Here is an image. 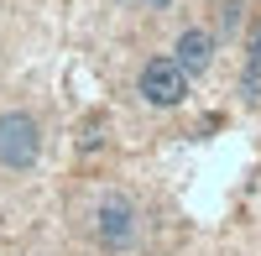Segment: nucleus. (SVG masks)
<instances>
[{"mask_svg":"<svg viewBox=\"0 0 261 256\" xmlns=\"http://www.w3.org/2000/svg\"><path fill=\"white\" fill-rule=\"evenodd\" d=\"M246 68H256V73H261V21L251 27V37H246Z\"/></svg>","mask_w":261,"mask_h":256,"instance_id":"6","label":"nucleus"},{"mask_svg":"<svg viewBox=\"0 0 261 256\" xmlns=\"http://www.w3.org/2000/svg\"><path fill=\"white\" fill-rule=\"evenodd\" d=\"M167 58L178 63L183 79L193 84V79H204V73L214 68V58H220V37H214V27H183L178 37H172Z\"/></svg>","mask_w":261,"mask_h":256,"instance_id":"4","label":"nucleus"},{"mask_svg":"<svg viewBox=\"0 0 261 256\" xmlns=\"http://www.w3.org/2000/svg\"><path fill=\"white\" fill-rule=\"evenodd\" d=\"M188 89H193V84L183 79V68H178L167 53L146 58V63H141V73H136V94L151 105V110H178V105L188 99Z\"/></svg>","mask_w":261,"mask_h":256,"instance_id":"3","label":"nucleus"},{"mask_svg":"<svg viewBox=\"0 0 261 256\" xmlns=\"http://www.w3.org/2000/svg\"><path fill=\"white\" fill-rule=\"evenodd\" d=\"M94 146H105V125H99V120H89V125L79 131V152H94Z\"/></svg>","mask_w":261,"mask_h":256,"instance_id":"5","label":"nucleus"},{"mask_svg":"<svg viewBox=\"0 0 261 256\" xmlns=\"http://www.w3.org/2000/svg\"><path fill=\"white\" fill-rule=\"evenodd\" d=\"M178 0H136V11H146V16H162V11H172Z\"/></svg>","mask_w":261,"mask_h":256,"instance_id":"8","label":"nucleus"},{"mask_svg":"<svg viewBox=\"0 0 261 256\" xmlns=\"http://www.w3.org/2000/svg\"><path fill=\"white\" fill-rule=\"evenodd\" d=\"M42 162V120L32 110H0V173H32Z\"/></svg>","mask_w":261,"mask_h":256,"instance_id":"2","label":"nucleus"},{"mask_svg":"<svg viewBox=\"0 0 261 256\" xmlns=\"http://www.w3.org/2000/svg\"><path fill=\"white\" fill-rule=\"evenodd\" d=\"M89 241L105 256H130L141 246V204L125 188H105L89 204Z\"/></svg>","mask_w":261,"mask_h":256,"instance_id":"1","label":"nucleus"},{"mask_svg":"<svg viewBox=\"0 0 261 256\" xmlns=\"http://www.w3.org/2000/svg\"><path fill=\"white\" fill-rule=\"evenodd\" d=\"M235 27H241V0H230V6H225V11H220V32H225V37H230V32H235ZM220 32H214V37H220Z\"/></svg>","mask_w":261,"mask_h":256,"instance_id":"7","label":"nucleus"}]
</instances>
